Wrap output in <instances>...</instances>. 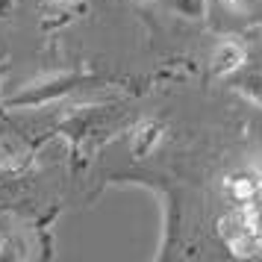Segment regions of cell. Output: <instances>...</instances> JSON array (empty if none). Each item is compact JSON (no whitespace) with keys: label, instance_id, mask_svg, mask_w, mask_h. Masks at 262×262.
Listing matches in <instances>:
<instances>
[{"label":"cell","instance_id":"7","mask_svg":"<svg viewBox=\"0 0 262 262\" xmlns=\"http://www.w3.org/2000/svg\"><path fill=\"white\" fill-rule=\"evenodd\" d=\"M227 3H230L233 9H245V6H248L250 0H227Z\"/></svg>","mask_w":262,"mask_h":262},{"label":"cell","instance_id":"3","mask_svg":"<svg viewBox=\"0 0 262 262\" xmlns=\"http://www.w3.org/2000/svg\"><path fill=\"white\" fill-rule=\"evenodd\" d=\"M159 142H162V124H159V121H144V124H139L136 133H133V156H136V159L150 156Z\"/></svg>","mask_w":262,"mask_h":262},{"label":"cell","instance_id":"1","mask_svg":"<svg viewBox=\"0 0 262 262\" xmlns=\"http://www.w3.org/2000/svg\"><path fill=\"white\" fill-rule=\"evenodd\" d=\"M80 83H83V77H77V74H56V77H48V80L33 83L30 89H24L21 95H15L9 103H12V106H41V103H48L53 97L68 95V92L77 89Z\"/></svg>","mask_w":262,"mask_h":262},{"label":"cell","instance_id":"4","mask_svg":"<svg viewBox=\"0 0 262 262\" xmlns=\"http://www.w3.org/2000/svg\"><path fill=\"white\" fill-rule=\"evenodd\" d=\"M259 186H262V177H250V174H238V177L227 180V191H230V198H233L236 203H245V206L256 198Z\"/></svg>","mask_w":262,"mask_h":262},{"label":"cell","instance_id":"5","mask_svg":"<svg viewBox=\"0 0 262 262\" xmlns=\"http://www.w3.org/2000/svg\"><path fill=\"white\" fill-rule=\"evenodd\" d=\"M162 6H168L171 12L183 15L189 21H201V18H206L209 0H162Z\"/></svg>","mask_w":262,"mask_h":262},{"label":"cell","instance_id":"2","mask_svg":"<svg viewBox=\"0 0 262 262\" xmlns=\"http://www.w3.org/2000/svg\"><path fill=\"white\" fill-rule=\"evenodd\" d=\"M245 65V48L233 38H221L212 50V74L215 77H230Z\"/></svg>","mask_w":262,"mask_h":262},{"label":"cell","instance_id":"6","mask_svg":"<svg viewBox=\"0 0 262 262\" xmlns=\"http://www.w3.org/2000/svg\"><path fill=\"white\" fill-rule=\"evenodd\" d=\"M238 89L250 95L256 103H262V71H253V74H245V77H238Z\"/></svg>","mask_w":262,"mask_h":262},{"label":"cell","instance_id":"8","mask_svg":"<svg viewBox=\"0 0 262 262\" xmlns=\"http://www.w3.org/2000/svg\"><path fill=\"white\" fill-rule=\"evenodd\" d=\"M256 221H259V218H256ZM259 224H262V221H259Z\"/></svg>","mask_w":262,"mask_h":262}]
</instances>
